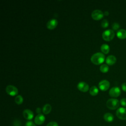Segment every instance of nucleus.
Here are the masks:
<instances>
[{
	"label": "nucleus",
	"mask_w": 126,
	"mask_h": 126,
	"mask_svg": "<svg viewBox=\"0 0 126 126\" xmlns=\"http://www.w3.org/2000/svg\"><path fill=\"white\" fill-rule=\"evenodd\" d=\"M105 59L104 55L100 52H97L93 54L91 58L92 63L95 65H99L102 63L104 62Z\"/></svg>",
	"instance_id": "f257e3e1"
},
{
	"label": "nucleus",
	"mask_w": 126,
	"mask_h": 126,
	"mask_svg": "<svg viewBox=\"0 0 126 126\" xmlns=\"http://www.w3.org/2000/svg\"><path fill=\"white\" fill-rule=\"evenodd\" d=\"M120 102L119 100L116 98L109 99L106 102L107 107L110 110H115L119 107Z\"/></svg>",
	"instance_id": "f03ea898"
},
{
	"label": "nucleus",
	"mask_w": 126,
	"mask_h": 126,
	"mask_svg": "<svg viewBox=\"0 0 126 126\" xmlns=\"http://www.w3.org/2000/svg\"><path fill=\"white\" fill-rule=\"evenodd\" d=\"M115 36V32L113 30L108 29L104 31L102 34V38L106 41L112 40Z\"/></svg>",
	"instance_id": "7ed1b4c3"
},
{
	"label": "nucleus",
	"mask_w": 126,
	"mask_h": 126,
	"mask_svg": "<svg viewBox=\"0 0 126 126\" xmlns=\"http://www.w3.org/2000/svg\"><path fill=\"white\" fill-rule=\"evenodd\" d=\"M6 93L12 96L16 95L18 93V89L14 86L13 85H8L6 87Z\"/></svg>",
	"instance_id": "20e7f679"
},
{
	"label": "nucleus",
	"mask_w": 126,
	"mask_h": 126,
	"mask_svg": "<svg viewBox=\"0 0 126 126\" xmlns=\"http://www.w3.org/2000/svg\"><path fill=\"white\" fill-rule=\"evenodd\" d=\"M117 117L120 120H126V108L120 107L119 108L116 112Z\"/></svg>",
	"instance_id": "39448f33"
},
{
	"label": "nucleus",
	"mask_w": 126,
	"mask_h": 126,
	"mask_svg": "<svg viewBox=\"0 0 126 126\" xmlns=\"http://www.w3.org/2000/svg\"><path fill=\"white\" fill-rule=\"evenodd\" d=\"M103 16L104 13L103 12L98 9L94 10L91 14L92 18L95 21H98L101 19L103 17Z\"/></svg>",
	"instance_id": "423d86ee"
},
{
	"label": "nucleus",
	"mask_w": 126,
	"mask_h": 126,
	"mask_svg": "<svg viewBox=\"0 0 126 126\" xmlns=\"http://www.w3.org/2000/svg\"><path fill=\"white\" fill-rule=\"evenodd\" d=\"M121 93L120 89L118 87H112L109 91V94L112 97H118Z\"/></svg>",
	"instance_id": "0eeeda50"
},
{
	"label": "nucleus",
	"mask_w": 126,
	"mask_h": 126,
	"mask_svg": "<svg viewBox=\"0 0 126 126\" xmlns=\"http://www.w3.org/2000/svg\"><path fill=\"white\" fill-rule=\"evenodd\" d=\"M99 89L102 91H107L110 87V83L108 80H103L99 82L98 84Z\"/></svg>",
	"instance_id": "6e6552de"
},
{
	"label": "nucleus",
	"mask_w": 126,
	"mask_h": 126,
	"mask_svg": "<svg viewBox=\"0 0 126 126\" xmlns=\"http://www.w3.org/2000/svg\"><path fill=\"white\" fill-rule=\"evenodd\" d=\"M77 89L81 92H88L90 89H89V85L86 83L85 82H80L78 83L77 86Z\"/></svg>",
	"instance_id": "1a4fd4ad"
},
{
	"label": "nucleus",
	"mask_w": 126,
	"mask_h": 126,
	"mask_svg": "<svg viewBox=\"0 0 126 126\" xmlns=\"http://www.w3.org/2000/svg\"><path fill=\"white\" fill-rule=\"evenodd\" d=\"M58 21L55 19H52L49 20L46 24V27L48 29L52 30L55 29L58 25Z\"/></svg>",
	"instance_id": "9d476101"
},
{
	"label": "nucleus",
	"mask_w": 126,
	"mask_h": 126,
	"mask_svg": "<svg viewBox=\"0 0 126 126\" xmlns=\"http://www.w3.org/2000/svg\"><path fill=\"white\" fill-rule=\"evenodd\" d=\"M23 115L25 119L29 121L32 120L34 116L33 112L28 109H26L23 111Z\"/></svg>",
	"instance_id": "9b49d317"
},
{
	"label": "nucleus",
	"mask_w": 126,
	"mask_h": 126,
	"mask_svg": "<svg viewBox=\"0 0 126 126\" xmlns=\"http://www.w3.org/2000/svg\"><path fill=\"white\" fill-rule=\"evenodd\" d=\"M45 120V117L42 114H39L35 116L34 118V123L37 125H41L43 124Z\"/></svg>",
	"instance_id": "f8f14e48"
},
{
	"label": "nucleus",
	"mask_w": 126,
	"mask_h": 126,
	"mask_svg": "<svg viewBox=\"0 0 126 126\" xmlns=\"http://www.w3.org/2000/svg\"><path fill=\"white\" fill-rule=\"evenodd\" d=\"M116 61H117L116 58L113 55L108 56L105 60L106 63H107V65H112L115 64L116 62Z\"/></svg>",
	"instance_id": "ddd939ff"
},
{
	"label": "nucleus",
	"mask_w": 126,
	"mask_h": 126,
	"mask_svg": "<svg viewBox=\"0 0 126 126\" xmlns=\"http://www.w3.org/2000/svg\"><path fill=\"white\" fill-rule=\"evenodd\" d=\"M117 36L120 39H124L126 38V30L124 29H120L117 32Z\"/></svg>",
	"instance_id": "4468645a"
},
{
	"label": "nucleus",
	"mask_w": 126,
	"mask_h": 126,
	"mask_svg": "<svg viewBox=\"0 0 126 126\" xmlns=\"http://www.w3.org/2000/svg\"><path fill=\"white\" fill-rule=\"evenodd\" d=\"M104 120L108 123H110L113 121L114 120V116L110 113H106L103 116Z\"/></svg>",
	"instance_id": "2eb2a0df"
},
{
	"label": "nucleus",
	"mask_w": 126,
	"mask_h": 126,
	"mask_svg": "<svg viewBox=\"0 0 126 126\" xmlns=\"http://www.w3.org/2000/svg\"><path fill=\"white\" fill-rule=\"evenodd\" d=\"M52 110V106L49 104H45L42 108V112L44 114H48L50 113Z\"/></svg>",
	"instance_id": "dca6fc26"
},
{
	"label": "nucleus",
	"mask_w": 126,
	"mask_h": 126,
	"mask_svg": "<svg viewBox=\"0 0 126 126\" xmlns=\"http://www.w3.org/2000/svg\"><path fill=\"white\" fill-rule=\"evenodd\" d=\"M100 50L102 53L107 54L110 51V47L108 44H103L101 45L100 47Z\"/></svg>",
	"instance_id": "f3484780"
},
{
	"label": "nucleus",
	"mask_w": 126,
	"mask_h": 126,
	"mask_svg": "<svg viewBox=\"0 0 126 126\" xmlns=\"http://www.w3.org/2000/svg\"><path fill=\"white\" fill-rule=\"evenodd\" d=\"M98 92L99 91L98 88L95 86H93L91 87L89 90V93L92 96L96 95L98 94Z\"/></svg>",
	"instance_id": "a211bd4d"
},
{
	"label": "nucleus",
	"mask_w": 126,
	"mask_h": 126,
	"mask_svg": "<svg viewBox=\"0 0 126 126\" xmlns=\"http://www.w3.org/2000/svg\"><path fill=\"white\" fill-rule=\"evenodd\" d=\"M109 68L107 64H102L99 67L100 71L102 73H107L109 71Z\"/></svg>",
	"instance_id": "6ab92c4d"
},
{
	"label": "nucleus",
	"mask_w": 126,
	"mask_h": 126,
	"mask_svg": "<svg viewBox=\"0 0 126 126\" xmlns=\"http://www.w3.org/2000/svg\"><path fill=\"white\" fill-rule=\"evenodd\" d=\"M23 97L21 95H18L15 98V102L18 105H20L23 102Z\"/></svg>",
	"instance_id": "aec40b11"
},
{
	"label": "nucleus",
	"mask_w": 126,
	"mask_h": 126,
	"mask_svg": "<svg viewBox=\"0 0 126 126\" xmlns=\"http://www.w3.org/2000/svg\"><path fill=\"white\" fill-rule=\"evenodd\" d=\"M109 25V22L106 19H104L101 23V26L103 28H106Z\"/></svg>",
	"instance_id": "412c9836"
},
{
	"label": "nucleus",
	"mask_w": 126,
	"mask_h": 126,
	"mask_svg": "<svg viewBox=\"0 0 126 126\" xmlns=\"http://www.w3.org/2000/svg\"><path fill=\"white\" fill-rule=\"evenodd\" d=\"M112 28L113 31H117L120 28V25L118 23H114L112 25Z\"/></svg>",
	"instance_id": "4be33fe9"
},
{
	"label": "nucleus",
	"mask_w": 126,
	"mask_h": 126,
	"mask_svg": "<svg viewBox=\"0 0 126 126\" xmlns=\"http://www.w3.org/2000/svg\"><path fill=\"white\" fill-rule=\"evenodd\" d=\"M25 126H36L33 122L31 121H29L26 122Z\"/></svg>",
	"instance_id": "5701e85b"
},
{
	"label": "nucleus",
	"mask_w": 126,
	"mask_h": 126,
	"mask_svg": "<svg viewBox=\"0 0 126 126\" xmlns=\"http://www.w3.org/2000/svg\"><path fill=\"white\" fill-rule=\"evenodd\" d=\"M120 103L122 106L124 107H126V98H122L120 100Z\"/></svg>",
	"instance_id": "b1692460"
},
{
	"label": "nucleus",
	"mask_w": 126,
	"mask_h": 126,
	"mask_svg": "<svg viewBox=\"0 0 126 126\" xmlns=\"http://www.w3.org/2000/svg\"><path fill=\"white\" fill-rule=\"evenodd\" d=\"M46 126H59V125L56 122H50L46 125Z\"/></svg>",
	"instance_id": "393cba45"
},
{
	"label": "nucleus",
	"mask_w": 126,
	"mask_h": 126,
	"mask_svg": "<svg viewBox=\"0 0 126 126\" xmlns=\"http://www.w3.org/2000/svg\"><path fill=\"white\" fill-rule=\"evenodd\" d=\"M122 89L123 91L126 92V82L122 84Z\"/></svg>",
	"instance_id": "a878e982"
},
{
	"label": "nucleus",
	"mask_w": 126,
	"mask_h": 126,
	"mask_svg": "<svg viewBox=\"0 0 126 126\" xmlns=\"http://www.w3.org/2000/svg\"><path fill=\"white\" fill-rule=\"evenodd\" d=\"M41 110H41V109L40 108H39V107H38L36 109V112L37 113H38V114H41L40 113L41 112Z\"/></svg>",
	"instance_id": "bb28decb"
},
{
	"label": "nucleus",
	"mask_w": 126,
	"mask_h": 126,
	"mask_svg": "<svg viewBox=\"0 0 126 126\" xmlns=\"http://www.w3.org/2000/svg\"><path fill=\"white\" fill-rule=\"evenodd\" d=\"M104 15H105V16H108V15H109V12H108V11H105L104 13Z\"/></svg>",
	"instance_id": "cd10ccee"
}]
</instances>
